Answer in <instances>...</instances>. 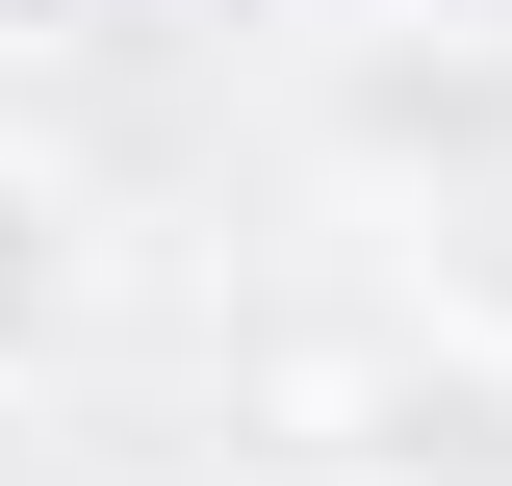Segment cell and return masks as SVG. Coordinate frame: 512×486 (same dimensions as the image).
Wrapping results in <instances>:
<instances>
[{
    "label": "cell",
    "mask_w": 512,
    "mask_h": 486,
    "mask_svg": "<svg viewBox=\"0 0 512 486\" xmlns=\"http://www.w3.org/2000/svg\"><path fill=\"white\" fill-rule=\"evenodd\" d=\"M359 486H512V359L487 333H410L359 384Z\"/></svg>",
    "instance_id": "obj_1"
},
{
    "label": "cell",
    "mask_w": 512,
    "mask_h": 486,
    "mask_svg": "<svg viewBox=\"0 0 512 486\" xmlns=\"http://www.w3.org/2000/svg\"><path fill=\"white\" fill-rule=\"evenodd\" d=\"M77 307H103V205H77L52 154H0V384H52Z\"/></svg>",
    "instance_id": "obj_2"
},
{
    "label": "cell",
    "mask_w": 512,
    "mask_h": 486,
    "mask_svg": "<svg viewBox=\"0 0 512 486\" xmlns=\"http://www.w3.org/2000/svg\"><path fill=\"white\" fill-rule=\"evenodd\" d=\"M103 26H128V0H0V52H103Z\"/></svg>",
    "instance_id": "obj_3"
},
{
    "label": "cell",
    "mask_w": 512,
    "mask_h": 486,
    "mask_svg": "<svg viewBox=\"0 0 512 486\" xmlns=\"http://www.w3.org/2000/svg\"><path fill=\"white\" fill-rule=\"evenodd\" d=\"M308 26H410V0H308Z\"/></svg>",
    "instance_id": "obj_4"
},
{
    "label": "cell",
    "mask_w": 512,
    "mask_h": 486,
    "mask_svg": "<svg viewBox=\"0 0 512 486\" xmlns=\"http://www.w3.org/2000/svg\"><path fill=\"white\" fill-rule=\"evenodd\" d=\"M308 486H359V461H308Z\"/></svg>",
    "instance_id": "obj_5"
}]
</instances>
